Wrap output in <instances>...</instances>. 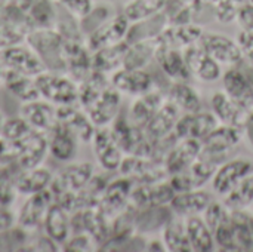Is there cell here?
I'll return each instance as SVG.
<instances>
[{
	"label": "cell",
	"instance_id": "cell-1",
	"mask_svg": "<svg viewBox=\"0 0 253 252\" xmlns=\"http://www.w3.org/2000/svg\"><path fill=\"white\" fill-rule=\"evenodd\" d=\"M25 42L36 50L46 70L65 73V40L53 27L30 30L25 36Z\"/></svg>",
	"mask_w": 253,
	"mask_h": 252
},
{
	"label": "cell",
	"instance_id": "cell-2",
	"mask_svg": "<svg viewBox=\"0 0 253 252\" xmlns=\"http://www.w3.org/2000/svg\"><path fill=\"white\" fill-rule=\"evenodd\" d=\"M34 79L40 98L47 102L56 107L79 104V83L67 73L44 70Z\"/></svg>",
	"mask_w": 253,
	"mask_h": 252
},
{
	"label": "cell",
	"instance_id": "cell-3",
	"mask_svg": "<svg viewBox=\"0 0 253 252\" xmlns=\"http://www.w3.org/2000/svg\"><path fill=\"white\" fill-rule=\"evenodd\" d=\"M245 129L230 125H218L203 141L200 156L218 165L230 159L231 153L243 143Z\"/></svg>",
	"mask_w": 253,
	"mask_h": 252
},
{
	"label": "cell",
	"instance_id": "cell-4",
	"mask_svg": "<svg viewBox=\"0 0 253 252\" xmlns=\"http://www.w3.org/2000/svg\"><path fill=\"white\" fill-rule=\"evenodd\" d=\"M0 62L4 68L36 77L46 70L36 50L25 42L0 49Z\"/></svg>",
	"mask_w": 253,
	"mask_h": 252
},
{
	"label": "cell",
	"instance_id": "cell-5",
	"mask_svg": "<svg viewBox=\"0 0 253 252\" xmlns=\"http://www.w3.org/2000/svg\"><path fill=\"white\" fill-rule=\"evenodd\" d=\"M218 166H219L218 163L200 156L185 171L170 175L169 183H170L172 189L175 190V193L199 190V189H203L209 181H212Z\"/></svg>",
	"mask_w": 253,
	"mask_h": 252
},
{
	"label": "cell",
	"instance_id": "cell-6",
	"mask_svg": "<svg viewBox=\"0 0 253 252\" xmlns=\"http://www.w3.org/2000/svg\"><path fill=\"white\" fill-rule=\"evenodd\" d=\"M90 144L93 149L95 159L104 172L111 174V172H116L120 169L125 153L119 147L110 126L96 128Z\"/></svg>",
	"mask_w": 253,
	"mask_h": 252
},
{
	"label": "cell",
	"instance_id": "cell-7",
	"mask_svg": "<svg viewBox=\"0 0 253 252\" xmlns=\"http://www.w3.org/2000/svg\"><path fill=\"white\" fill-rule=\"evenodd\" d=\"M154 59L157 61V65L162 73L170 82H190L193 79L182 49L165 43L160 37H157Z\"/></svg>",
	"mask_w": 253,
	"mask_h": 252
},
{
	"label": "cell",
	"instance_id": "cell-8",
	"mask_svg": "<svg viewBox=\"0 0 253 252\" xmlns=\"http://www.w3.org/2000/svg\"><path fill=\"white\" fill-rule=\"evenodd\" d=\"M199 43L221 65L237 67L245 59L236 39H231L225 34L205 31Z\"/></svg>",
	"mask_w": 253,
	"mask_h": 252
},
{
	"label": "cell",
	"instance_id": "cell-9",
	"mask_svg": "<svg viewBox=\"0 0 253 252\" xmlns=\"http://www.w3.org/2000/svg\"><path fill=\"white\" fill-rule=\"evenodd\" d=\"M119 172L123 177L130 178L135 184L157 183V181H163L169 178L165 163L148 159V157H141V156L123 157Z\"/></svg>",
	"mask_w": 253,
	"mask_h": 252
},
{
	"label": "cell",
	"instance_id": "cell-10",
	"mask_svg": "<svg viewBox=\"0 0 253 252\" xmlns=\"http://www.w3.org/2000/svg\"><path fill=\"white\" fill-rule=\"evenodd\" d=\"M253 174V162L248 157H234L221 163L212 178V189L216 195L225 196L242 180Z\"/></svg>",
	"mask_w": 253,
	"mask_h": 252
},
{
	"label": "cell",
	"instance_id": "cell-11",
	"mask_svg": "<svg viewBox=\"0 0 253 252\" xmlns=\"http://www.w3.org/2000/svg\"><path fill=\"white\" fill-rule=\"evenodd\" d=\"M111 85L122 94L129 97L144 95L156 88V82L151 73L145 68H119L110 76Z\"/></svg>",
	"mask_w": 253,
	"mask_h": 252
},
{
	"label": "cell",
	"instance_id": "cell-12",
	"mask_svg": "<svg viewBox=\"0 0 253 252\" xmlns=\"http://www.w3.org/2000/svg\"><path fill=\"white\" fill-rule=\"evenodd\" d=\"M122 108V94L110 85L86 108H83L96 128L110 126Z\"/></svg>",
	"mask_w": 253,
	"mask_h": 252
},
{
	"label": "cell",
	"instance_id": "cell-13",
	"mask_svg": "<svg viewBox=\"0 0 253 252\" xmlns=\"http://www.w3.org/2000/svg\"><path fill=\"white\" fill-rule=\"evenodd\" d=\"M52 202L53 198L49 190L25 196V201L16 214V224L30 233L39 232V229L43 227L46 212Z\"/></svg>",
	"mask_w": 253,
	"mask_h": 252
},
{
	"label": "cell",
	"instance_id": "cell-14",
	"mask_svg": "<svg viewBox=\"0 0 253 252\" xmlns=\"http://www.w3.org/2000/svg\"><path fill=\"white\" fill-rule=\"evenodd\" d=\"M184 58L187 61V65L193 74L200 82L205 83H213L222 76V68L218 61H215L200 43L187 46L182 49Z\"/></svg>",
	"mask_w": 253,
	"mask_h": 252
},
{
	"label": "cell",
	"instance_id": "cell-15",
	"mask_svg": "<svg viewBox=\"0 0 253 252\" xmlns=\"http://www.w3.org/2000/svg\"><path fill=\"white\" fill-rule=\"evenodd\" d=\"M175 195L176 193L172 189L169 178L157 183L135 184L130 195V203L138 209L163 206V205H169L175 198Z\"/></svg>",
	"mask_w": 253,
	"mask_h": 252
},
{
	"label": "cell",
	"instance_id": "cell-16",
	"mask_svg": "<svg viewBox=\"0 0 253 252\" xmlns=\"http://www.w3.org/2000/svg\"><path fill=\"white\" fill-rule=\"evenodd\" d=\"M219 125V120L212 111H194V113H184L178 119L175 125V135L182 138H194L203 141L216 126Z\"/></svg>",
	"mask_w": 253,
	"mask_h": 252
},
{
	"label": "cell",
	"instance_id": "cell-17",
	"mask_svg": "<svg viewBox=\"0 0 253 252\" xmlns=\"http://www.w3.org/2000/svg\"><path fill=\"white\" fill-rule=\"evenodd\" d=\"M16 147V165L21 169L43 165L49 150L46 134L31 129L22 140L13 143Z\"/></svg>",
	"mask_w": 253,
	"mask_h": 252
},
{
	"label": "cell",
	"instance_id": "cell-18",
	"mask_svg": "<svg viewBox=\"0 0 253 252\" xmlns=\"http://www.w3.org/2000/svg\"><path fill=\"white\" fill-rule=\"evenodd\" d=\"M133 187L135 183L123 175L120 178L108 181L96 208H99L110 220H113L130 203V195Z\"/></svg>",
	"mask_w": 253,
	"mask_h": 252
},
{
	"label": "cell",
	"instance_id": "cell-19",
	"mask_svg": "<svg viewBox=\"0 0 253 252\" xmlns=\"http://www.w3.org/2000/svg\"><path fill=\"white\" fill-rule=\"evenodd\" d=\"M19 116L36 131L47 134L58 126V107L43 98L21 102Z\"/></svg>",
	"mask_w": 253,
	"mask_h": 252
},
{
	"label": "cell",
	"instance_id": "cell-20",
	"mask_svg": "<svg viewBox=\"0 0 253 252\" xmlns=\"http://www.w3.org/2000/svg\"><path fill=\"white\" fill-rule=\"evenodd\" d=\"M129 25H130V21L125 16V13L117 12L104 25H101L93 33L86 36V45L92 52H95L101 48L120 43L126 39Z\"/></svg>",
	"mask_w": 253,
	"mask_h": 252
},
{
	"label": "cell",
	"instance_id": "cell-21",
	"mask_svg": "<svg viewBox=\"0 0 253 252\" xmlns=\"http://www.w3.org/2000/svg\"><path fill=\"white\" fill-rule=\"evenodd\" d=\"M58 123L68 129L82 144H90L96 131V126L79 104L58 107Z\"/></svg>",
	"mask_w": 253,
	"mask_h": 252
},
{
	"label": "cell",
	"instance_id": "cell-22",
	"mask_svg": "<svg viewBox=\"0 0 253 252\" xmlns=\"http://www.w3.org/2000/svg\"><path fill=\"white\" fill-rule=\"evenodd\" d=\"M222 86L225 94L245 111H253V85L240 65L230 67L222 74Z\"/></svg>",
	"mask_w": 253,
	"mask_h": 252
},
{
	"label": "cell",
	"instance_id": "cell-23",
	"mask_svg": "<svg viewBox=\"0 0 253 252\" xmlns=\"http://www.w3.org/2000/svg\"><path fill=\"white\" fill-rule=\"evenodd\" d=\"M64 58L65 73L77 83H82L93 71L92 50L87 48L86 42H65Z\"/></svg>",
	"mask_w": 253,
	"mask_h": 252
},
{
	"label": "cell",
	"instance_id": "cell-24",
	"mask_svg": "<svg viewBox=\"0 0 253 252\" xmlns=\"http://www.w3.org/2000/svg\"><path fill=\"white\" fill-rule=\"evenodd\" d=\"M95 175L93 165L89 162L71 163L61 171L58 177H53V181L49 187L50 195H56L59 192H80L86 187L90 178Z\"/></svg>",
	"mask_w": 253,
	"mask_h": 252
},
{
	"label": "cell",
	"instance_id": "cell-25",
	"mask_svg": "<svg viewBox=\"0 0 253 252\" xmlns=\"http://www.w3.org/2000/svg\"><path fill=\"white\" fill-rule=\"evenodd\" d=\"M202 153V141L194 138H182L172 147L165 159L166 172L170 175L179 174L191 166Z\"/></svg>",
	"mask_w": 253,
	"mask_h": 252
},
{
	"label": "cell",
	"instance_id": "cell-26",
	"mask_svg": "<svg viewBox=\"0 0 253 252\" xmlns=\"http://www.w3.org/2000/svg\"><path fill=\"white\" fill-rule=\"evenodd\" d=\"M49 154L58 162L70 163L76 159L79 151V140L64 126L58 123L50 132L46 134Z\"/></svg>",
	"mask_w": 253,
	"mask_h": 252
},
{
	"label": "cell",
	"instance_id": "cell-27",
	"mask_svg": "<svg viewBox=\"0 0 253 252\" xmlns=\"http://www.w3.org/2000/svg\"><path fill=\"white\" fill-rule=\"evenodd\" d=\"M213 199L215 198L212 193H209L203 189H199V190L176 193L169 205H170L172 211L175 212V215L185 218L190 215L203 214Z\"/></svg>",
	"mask_w": 253,
	"mask_h": 252
},
{
	"label": "cell",
	"instance_id": "cell-28",
	"mask_svg": "<svg viewBox=\"0 0 253 252\" xmlns=\"http://www.w3.org/2000/svg\"><path fill=\"white\" fill-rule=\"evenodd\" d=\"M166 101V95L154 88L153 91L136 97L129 110H127V117L138 126L145 128V125L153 119V116L157 113V110L162 107V104Z\"/></svg>",
	"mask_w": 253,
	"mask_h": 252
},
{
	"label": "cell",
	"instance_id": "cell-29",
	"mask_svg": "<svg viewBox=\"0 0 253 252\" xmlns=\"http://www.w3.org/2000/svg\"><path fill=\"white\" fill-rule=\"evenodd\" d=\"M43 232L58 245H61V248L71 236L70 212L58 202H52V205L49 206L43 221Z\"/></svg>",
	"mask_w": 253,
	"mask_h": 252
},
{
	"label": "cell",
	"instance_id": "cell-30",
	"mask_svg": "<svg viewBox=\"0 0 253 252\" xmlns=\"http://www.w3.org/2000/svg\"><path fill=\"white\" fill-rule=\"evenodd\" d=\"M211 108L221 125H230V126H239V128L245 126V122L249 114L240 105H237L225 94V91H218L212 95Z\"/></svg>",
	"mask_w": 253,
	"mask_h": 252
},
{
	"label": "cell",
	"instance_id": "cell-31",
	"mask_svg": "<svg viewBox=\"0 0 253 252\" xmlns=\"http://www.w3.org/2000/svg\"><path fill=\"white\" fill-rule=\"evenodd\" d=\"M168 25H169V18H168L166 12L162 10L148 18L130 22L125 40L129 45L136 43V42H144V40H153V39L159 37Z\"/></svg>",
	"mask_w": 253,
	"mask_h": 252
},
{
	"label": "cell",
	"instance_id": "cell-32",
	"mask_svg": "<svg viewBox=\"0 0 253 252\" xmlns=\"http://www.w3.org/2000/svg\"><path fill=\"white\" fill-rule=\"evenodd\" d=\"M52 181H53V174L43 165H39L28 169H19L16 177V187L19 196L21 195L30 196L49 190Z\"/></svg>",
	"mask_w": 253,
	"mask_h": 252
},
{
	"label": "cell",
	"instance_id": "cell-33",
	"mask_svg": "<svg viewBox=\"0 0 253 252\" xmlns=\"http://www.w3.org/2000/svg\"><path fill=\"white\" fill-rule=\"evenodd\" d=\"M175 217V212L172 211L170 205L163 206H154V208H145L138 209L136 212V232L141 235H151L162 232L165 226Z\"/></svg>",
	"mask_w": 253,
	"mask_h": 252
},
{
	"label": "cell",
	"instance_id": "cell-34",
	"mask_svg": "<svg viewBox=\"0 0 253 252\" xmlns=\"http://www.w3.org/2000/svg\"><path fill=\"white\" fill-rule=\"evenodd\" d=\"M181 113L182 111L173 102L166 100L162 104V107L157 110V113L153 116V119L145 125L144 129L147 135L156 140V138H162V137L172 134L178 119L181 117Z\"/></svg>",
	"mask_w": 253,
	"mask_h": 252
},
{
	"label": "cell",
	"instance_id": "cell-35",
	"mask_svg": "<svg viewBox=\"0 0 253 252\" xmlns=\"http://www.w3.org/2000/svg\"><path fill=\"white\" fill-rule=\"evenodd\" d=\"M3 88L15 97L19 102H28L33 100L40 98L36 79L31 76H25L22 73L4 68L3 76Z\"/></svg>",
	"mask_w": 253,
	"mask_h": 252
},
{
	"label": "cell",
	"instance_id": "cell-36",
	"mask_svg": "<svg viewBox=\"0 0 253 252\" xmlns=\"http://www.w3.org/2000/svg\"><path fill=\"white\" fill-rule=\"evenodd\" d=\"M129 43L126 40L111 45V46H105L101 48L95 52H92V64H93V70L104 73L107 76H111L114 71H117L119 68L123 67V59L126 55Z\"/></svg>",
	"mask_w": 253,
	"mask_h": 252
},
{
	"label": "cell",
	"instance_id": "cell-37",
	"mask_svg": "<svg viewBox=\"0 0 253 252\" xmlns=\"http://www.w3.org/2000/svg\"><path fill=\"white\" fill-rule=\"evenodd\" d=\"M203 33H205V28L200 24H197V22L181 24V25L169 24L159 37L165 43H168L170 46L184 49L187 46L199 43L202 36H203Z\"/></svg>",
	"mask_w": 253,
	"mask_h": 252
},
{
	"label": "cell",
	"instance_id": "cell-38",
	"mask_svg": "<svg viewBox=\"0 0 253 252\" xmlns=\"http://www.w3.org/2000/svg\"><path fill=\"white\" fill-rule=\"evenodd\" d=\"M166 100L173 102L182 113H194L202 110V97L190 82H170Z\"/></svg>",
	"mask_w": 253,
	"mask_h": 252
},
{
	"label": "cell",
	"instance_id": "cell-39",
	"mask_svg": "<svg viewBox=\"0 0 253 252\" xmlns=\"http://www.w3.org/2000/svg\"><path fill=\"white\" fill-rule=\"evenodd\" d=\"M185 227L194 252H212L216 250L215 238L205 218L200 215L185 217Z\"/></svg>",
	"mask_w": 253,
	"mask_h": 252
},
{
	"label": "cell",
	"instance_id": "cell-40",
	"mask_svg": "<svg viewBox=\"0 0 253 252\" xmlns=\"http://www.w3.org/2000/svg\"><path fill=\"white\" fill-rule=\"evenodd\" d=\"M162 241L169 252H194L188 239L185 220L175 215L162 230Z\"/></svg>",
	"mask_w": 253,
	"mask_h": 252
},
{
	"label": "cell",
	"instance_id": "cell-41",
	"mask_svg": "<svg viewBox=\"0 0 253 252\" xmlns=\"http://www.w3.org/2000/svg\"><path fill=\"white\" fill-rule=\"evenodd\" d=\"M231 223L240 251H253V214L246 209L231 211Z\"/></svg>",
	"mask_w": 253,
	"mask_h": 252
},
{
	"label": "cell",
	"instance_id": "cell-42",
	"mask_svg": "<svg viewBox=\"0 0 253 252\" xmlns=\"http://www.w3.org/2000/svg\"><path fill=\"white\" fill-rule=\"evenodd\" d=\"M117 13L116 6L108 1V0H95L93 7L83 16L80 18V28L82 33L86 36H89L90 33H93L96 28H99L101 25H104L108 19H111L114 15Z\"/></svg>",
	"mask_w": 253,
	"mask_h": 252
},
{
	"label": "cell",
	"instance_id": "cell-43",
	"mask_svg": "<svg viewBox=\"0 0 253 252\" xmlns=\"http://www.w3.org/2000/svg\"><path fill=\"white\" fill-rule=\"evenodd\" d=\"M156 46H157V37L153 40L130 43L127 46V50L123 59V67L125 68H145L154 59Z\"/></svg>",
	"mask_w": 253,
	"mask_h": 252
},
{
	"label": "cell",
	"instance_id": "cell-44",
	"mask_svg": "<svg viewBox=\"0 0 253 252\" xmlns=\"http://www.w3.org/2000/svg\"><path fill=\"white\" fill-rule=\"evenodd\" d=\"M16 165H0V206L12 208L19 192L16 187V177L19 172Z\"/></svg>",
	"mask_w": 253,
	"mask_h": 252
},
{
	"label": "cell",
	"instance_id": "cell-45",
	"mask_svg": "<svg viewBox=\"0 0 253 252\" xmlns=\"http://www.w3.org/2000/svg\"><path fill=\"white\" fill-rule=\"evenodd\" d=\"M168 0H126L122 12L130 21H139L165 10Z\"/></svg>",
	"mask_w": 253,
	"mask_h": 252
},
{
	"label": "cell",
	"instance_id": "cell-46",
	"mask_svg": "<svg viewBox=\"0 0 253 252\" xmlns=\"http://www.w3.org/2000/svg\"><path fill=\"white\" fill-rule=\"evenodd\" d=\"M222 202L230 211L246 209L248 206H251L253 203V174L248 175L234 189H231L224 196Z\"/></svg>",
	"mask_w": 253,
	"mask_h": 252
},
{
	"label": "cell",
	"instance_id": "cell-47",
	"mask_svg": "<svg viewBox=\"0 0 253 252\" xmlns=\"http://www.w3.org/2000/svg\"><path fill=\"white\" fill-rule=\"evenodd\" d=\"M30 232L15 224L10 229L0 232V252H19L24 251L28 239Z\"/></svg>",
	"mask_w": 253,
	"mask_h": 252
},
{
	"label": "cell",
	"instance_id": "cell-48",
	"mask_svg": "<svg viewBox=\"0 0 253 252\" xmlns=\"http://www.w3.org/2000/svg\"><path fill=\"white\" fill-rule=\"evenodd\" d=\"M27 33L28 31L22 25H19L16 21L0 13V49L25 42Z\"/></svg>",
	"mask_w": 253,
	"mask_h": 252
},
{
	"label": "cell",
	"instance_id": "cell-49",
	"mask_svg": "<svg viewBox=\"0 0 253 252\" xmlns=\"http://www.w3.org/2000/svg\"><path fill=\"white\" fill-rule=\"evenodd\" d=\"M248 1L249 0H219L216 4L212 6L213 18L222 25L233 24L237 21L239 9Z\"/></svg>",
	"mask_w": 253,
	"mask_h": 252
},
{
	"label": "cell",
	"instance_id": "cell-50",
	"mask_svg": "<svg viewBox=\"0 0 253 252\" xmlns=\"http://www.w3.org/2000/svg\"><path fill=\"white\" fill-rule=\"evenodd\" d=\"M231 217V211L225 206L224 202H219L216 199H213L211 202V205L206 208V211L203 212V218L206 221V224L209 226V229L212 230V233L225 221H228Z\"/></svg>",
	"mask_w": 253,
	"mask_h": 252
},
{
	"label": "cell",
	"instance_id": "cell-51",
	"mask_svg": "<svg viewBox=\"0 0 253 252\" xmlns=\"http://www.w3.org/2000/svg\"><path fill=\"white\" fill-rule=\"evenodd\" d=\"M31 129L33 128L21 116H18V117H12V119L4 120L1 137L12 141V143H16V141L22 140Z\"/></svg>",
	"mask_w": 253,
	"mask_h": 252
},
{
	"label": "cell",
	"instance_id": "cell-52",
	"mask_svg": "<svg viewBox=\"0 0 253 252\" xmlns=\"http://www.w3.org/2000/svg\"><path fill=\"white\" fill-rule=\"evenodd\" d=\"M98 250L96 242L93 238L84 232L82 233H71L68 241L62 245L61 251H73V252H87Z\"/></svg>",
	"mask_w": 253,
	"mask_h": 252
},
{
	"label": "cell",
	"instance_id": "cell-53",
	"mask_svg": "<svg viewBox=\"0 0 253 252\" xmlns=\"http://www.w3.org/2000/svg\"><path fill=\"white\" fill-rule=\"evenodd\" d=\"M55 252L61 251V245H58L53 239H50L44 232L40 235L39 232H34L30 235V239L24 248V252Z\"/></svg>",
	"mask_w": 253,
	"mask_h": 252
},
{
	"label": "cell",
	"instance_id": "cell-54",
	"mask_svg": "<svg viewBox=\"0 0 253 252\" xmlns=\"http://www.w3.org/2000/svg\"><path fill=\"white\" fill-rule=\"evenodd\" d=\"M55 1L79 19L83 18L95 4V0H55Z\"/></svg>",
	"mask_w": 253,
	"mask_h": 252
},
{
	"label": "cell",
	"instance_id": "cell-55",
	"mask_svg": "<svg viewBox=\"0 0 253 252\" xmlns=\"http://www.w3.org/2000/svg\"><path fill=\"white\" fill-rule=\"evenodd\" d=\"M236 42L243 53V58L248 64L253 67V33L240 28V31L236 36Z\"/></svg>",
	"mask_w": 253,
	"mask_h": 252
},
{
	"label": "cell",
	"instance_id": "cell-56",
	"mask_svg": "<svg viewBox=\"0 0 253 252\" xmlns=\"http://www.w3.org/2000/svg\"><path fill=\"white\" fill-rule=\"evenodd\" d=\"M236 22L240 25V28L248 30V31H252L253 33V3L248 1V3H245L239 9L237 21Z\"/></svg>",
	"mask_w": 253,
	"mask_h": 252
},
{
	"label": "cell",
	"instance_id": "cell-57",
	"mask_svg": "<svg viewBox=\"0 0 253 252\" xmlns=\"http://www.w3.org/2000/svg\"><path fill=\"white\" fill-rule=\"evenodd\" d=\"M16 224V214L10 208L0 206V232L10 229Z\"/></svg>",
	"mask_w": 253,
	"mask_h": 252
},
{
	"label": "cell",
	"instance_id": "cell-58",
	"mask_svg": "<svg viewBox=\"0 0 253 252\" xmlns=\"http://www.w3.org/2000/svg\"><path fill=\"white\" fill-rule=\"evenodd\" d=\"M243 129H245V138L249 141V144L253 147V111H251L248 114V119L245 122Z\"/></svg>",
	"mask_w": 253,
	"mask_h": 252
},
{
	"label": "cell",
	"instance_id": "cell-59",
	"mask_svg": "<svg viewBox=\"0 0 253 252\" xmlns=\"http://www.w3.org/2000/svg\"><path fill=\"white\" fill-rule=\"evenodd\" d=\"M147 251H166V247H165L163 241L151 239L147 242Z\"/></svg>",
	"mask_w": 253,
	"mask_h": 252
},
{
	"label": "cell",
	"instance_id": "cell-60",
	"mask_svg": "<svg viewBox=\"0 0 253 252\" xmlns=\"http://www.w3.org/2000/svg\"><path fill=\"white\" fill-rule=\"evenodd\" d=\"M199 1H200L202 4H205V6H211V7H212V6L216 4L219 0H199Z\"/></svg>",
	"mask_w": 253,
	"mask_h": 252
},
{
	"label": "cell",
	"instance_id": "cell-61",
	"mask_svg": "<svg viewBox=\"0 0 253 252\" xmlns=\"http://www.w3.org/2000/svg\"><path fill=\"white\" fill-rule=\"evenodd\" d=\"M4 120H6V117H4V114H3V111L0 110V137H1V132H3V126H4Z\"/></svg>",
	"mask_w": 253,
	"mask_h": 252
},
{
	"label": "cell",
	"instance_id": "cell-62",
	"mask_svg": "<svg viewBox=\"0 0 253 252\" xmlns=\"http://www.w3.org/2000/svg\"><path fill=\"white\" fill-rule=\"evenodd\" d=\"M3 76H4V67L0 62V88H3Z\"/></svg>",
	"mask_w": 253,
	"mask_h": 252
},
{
	"label": "cell",
	"instance_id": "cell-63",
	"mask_svg": "<svg viewBox=\"0 0 253 252\" xmlns=\"http://www.w3.org/2000/svg\"><path fill=\"white\" fill-rule=\"evenodd\" d=\"M170 3H176V4H185V3H190L191 0H168Z\"/></svg>",
	"mask_w": 253,
	"mask_h": 252
},
{
	"label": "cell",
	"instance_id": "cell-64",
	"mask_svg": "<svg viewBox=\"0 0 253 252\" xmlns=\"http://www.w3.org/2000/svg\"><path fill=\"white\" fill-rule=\"evenodd\" d=\"M249 1H251V3H253V0H249Z\"/></svg>",
	"mask_w": 253,
	"mask_h": 252
}]
</instances>
